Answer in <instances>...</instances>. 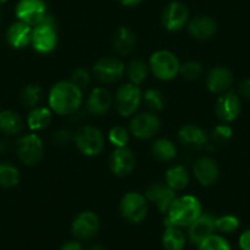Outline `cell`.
Masks as SVG:
<instances>
[{
	"mask_svg": "<svg viewBox=\"0 0 250 250\" xmlns=\"http://www.w3.org/2000/svg\"><path fill=\"white\" fill-rule=\"evenodd\" d=\"M130 131L122 125H115L108 133V140L114 147H125L129 143Z\"/></svg>",
	"mask_w": 250,
	"mask_h": 250,
	"instance_id": "34",
	"label": "cell"
},
{
	"mask_svg": "<svg viewBox=\"0 0 250 250\" xmlns=\"http://www.w3.org/2000/svg\"><path fill=\"white\" fill-rule=\"evenodd\" d=\"M178 139L185 148L190 151L203 150L210 141L206 131L195 124L183 125L178 131Z\"/></svg>",
	"mask_w": 250,
	"mask_h": 250,
	"instance_id": "15",
	"label": "cell"
},
{
	"mask_svg": "<svg viewBox=\"0 0 250 250\" xmlns=\"http://www.w3.org/2000/svg\"><path fill=\"white\" fill-rule=\"evenodd\" d=\"M0 112H1V108H0Z\"/></svg>",
	"mask_w": 250,
	"mask_h": 250,
	"instance_id": "49",
	"label": "cell"
},
{
	"mask_svg": "<svg viewBox=\"0 0 250 250\" xmlns=\"http://www.w3.org/2000/svg\"><path fill=\"white\" fill-rule=\"evenodd\" d=\"M189 20V9L182 1H170L162 13V25L169 32L183 30Z\"/></svg>",
	"mask_w": 250,
	"mask_h": 250,
	"instance_id": "12",
	"label": "cell"
},
{
	"mask_svg": "<svg viewBox=\"0 0 250 250\" xmlns=\"http://www.w3.org/2000/svg\"><path fill=\"white\" fill-rule=\"evenodd\" d=\"M187 243V237L182 228L168 226L162 235V244L166 250H183Z\"/></svg>",
	"mask_w": 250,
	"mask_h": 250,
	"instance_id": "28",
	"label": "cell"
},
{
	"mask_svg": "<svg viewBox=\"0 0 250 250\" xmlns=\"http://www.w3.org/2000/svg\"><path fill=\"white\" fill-rule=\"evenodd\" d=\"M170 1H180V0H170Z\"/></svg>",
	"mask_w": 250,
	"mask_h": 250,
	"instance_id": "48",
	"label": "cell"
},
{
	"mask_svg": "<svg viewBox=\"0 0 250 250\" xmlns=\"http://www.w3.org/2000/svg\"><path fill=\"white\" fill-rule=\"evenodd\" d=\"M203 65L196 60H188V62L180 64L179 74L187 80H198L203 75Z\"/></svg>",
	"mask_w": 250,
	"mask_h": 250,
	"instance_id": "36",
	"label": "cell"
},
{
	"mask_svg": "<svg viewBox=\"0 0 250 250\" xmlns=\"http://www.w3.org/2000/svg\"><path fill=\"white\" fill-rule=\"evenodd\" d=\"M216 115L225 123H232L242 112V98L233 91H227L217 98L215 104Z\"/></svg>",
	"mask_w": 250,
	"mask_h": 250,
	"instance_id": "13",
	"label": "cell"
},
{
	"mask_svg": "<svg viewBox=\"0 0 250 250\" xmlns=\"http://www.w3.org/2000/svg\"><path fill=\"white\" fill-rule=\"evenodd\" d=\"M113 98L110 93L103 87H96L91 91L86 107L93 115H103L112 107Z\"/></svg>",
	"mask_w": 250,
	"mask_h": 250,
	"instance_id": "23",
	"label": "cell"
},
{
	"mask_svg": "<svg viewBox=\"0 0 250 250\" xmlns=\"http://www.w3.org/2000/svg\"><path fill=\"white\" fill-rule=\"evenodd\" d=\"M151 152L161 162H170L177 156V147L168 139H157L151 146Z\"/></svg>",
	"mask_w": 250,
	"mask_h": 250,
	"instance_id": "29",
	"label": "cell"
},
{
	"mask_svg": "<svg viewBox=\"0 0 250 250\" xmlns=\"http://www.w3.org/2000/svg\"><path fill=\"white\" fill-rule=\"evenodd\" d=\"M60 250H83V248L80 243L73 240V242L64 243V244L62 245V248H60Z\"/></svg>",
	"mask_w": 250,
	"mask_h": 250,
	"instance_id": "43",
	"label": "cell"
},
{
	"mask_svg": "<svg viewBox=\"0 0 250 250\" xmlns=\"http://www.w3.org/2000/svg\"><path fill=\"white\" fill-rule=\"evenodd\" d=\"M74 141L79 151L87 157L100 155L104 147L103 134L101 133L100 129L91 125L81 126L74 135Z\"/></svg>",
	"mask_w": 250,
	"mask_h": 250,
	"instance_id": "6",
	"label": "cell"
},
{
	"mask_svg": "<svg viewBox=\"0 0 250 250\" xmlns=\"http://www.w3.org/2000/svg\"><path fill=\"white\" fill-rule=\"evenodd\" d=\"M233 136V129L230 128L227 123L225 124L217 125L212 130V136L211 140L216 144V145H223V144L228 143Z\"/></svg>",
	"mask_w": 250,
	"mask_h": 250,
	"instance_id": "38",
	"label": "cell"
},
{
	"mask_svg": "<svg viewBox=\"0 0 250 250\" xmlns=\"http://www.w3.org/2000/svg\"><path fill=\"white\" fill-rule=\"evenodd\" d=\"M109 168L117 177H126L135 168V156L129 147H115L109 158Z\"/></svg>",
	"mask_w": 250,
	"mask_h": 250,
	"instance_id": "18",
	"label": "cell"
},
{
	"mask_svg": "<svg viewBox=\"0 0 250 250\" xmlns=\"http://www.w3.org/2000/svg\"><path fill=\"white\" fill-rule=\"evenodd\" d=\"M161 129V120L155 113L145 112L135 115L130 120L129 131L131 135L140 140H148L158 134Z\"/></svg>",
	"mask_w": 250,
	"mask_h": 250,
	"instance_id": "9",
	"label": "cell"
},
{
	"mask_svg": "<svg viewBox=\"0 0 250 250\" xmlns=\"http://www.w3.org/2000/svg\"><path fill=\"white\" fill-rule=\"evenodd\" d=\"M74 85L78 86L80 90H85L88 85H90V81H91V75L86 69L83 68H78L76 70L73 71L70 76V80Z\"/></svg>",
	"mask_w": 250,
	"mask_h": 250,
	"instance_id": "39",
	"label": "cell"
},
{
	"mask_svg": "<svg viewBox=\"0 0 250 250\" xmlns=\"http://www.w3.org/2000/svg\"><path fill=\"white\" fill-rule=\"evenodd\" d=\"M20 183V170L8 162L0 163V187L10 189Z\"/></svg>",
	"mask_w": 250,
	"mask_h": 250,
	"instance_id": "31",
	"label": "cell"
},
{
	"mask_svg": "<svg viewBox=\"0 0 250 250\" xmlns=\"http://www.w3.org/2000/svg\"><path fill=\"white\" fill-rule=\"evenodd\" d=\"M238 95L240 98L250 100V79H245L238 86Z\"/></svg>",
	"mask_w": 250,
	"mask_h": 250,
	"instance_id": "41",
	"label": "cell"
},
{
	"mask_svg": "<svg viewBox=\"0 0 250 250\" xmlns=\"http://www.w3.org/2000/svg\"><path fill=\"white\" fill-rule=\"evenodd\" d=\"M120 215L128 222L138 225L141 223L147 216L148 204L145 195L136 191L126 193L122 198L119 204Z\"/></svg>",
	"mask_w": 250,
	"mask_h": 250,
	"instance_id": "5",
	"label": "cell"
},
{
	"mask_svg": "<svg viewBox=\"0 0 250 250\" xmlns=\"http://www.w3.org/2000/svg\"><path fill=\"white\" fill-rule=\"evenodd\" d=\"M53 141L59 146H65L71 141V134L68 130H58L53 134Z\"/></svg>",
	"mask_w": 250,
	"mask_h": 250,
	"instance_id": "40",
	"label": "cell"
},
{
	"mask_svg": "<svg viewBox=\"0 0 250 250\" xmlns=\"http://www.w3.org/2000/svg\"><path fill=\"white\" fill-rule=\"evenodd\" d=\"M32 30L30 25L21 21L11 23L6 31V41L15 49H22L32 42Z\"/></svg>",
	"mask_w": 250,
	"mask_h": 250,
	"instance_id": "22",
	"label": "cell"
},
{
	"mask_svg": "<svg viewBox=\"0 0 250 250\" xmlns=\"http://www.w3.org/2000/svg\"><path fill=\"white\" fill-rule=\"evenodd\" d=\"M52 122V110L47 107H35L27 115V125L32 131L43 130Z\"/></svg>",
	"mask_w": 250,
	"mask_h": 250,
	"instance_id": "27",
	"label": "cell"
},
{
	"mask_svg": "<svg viewBox=\"0 0 250 250\" xmlns=\"http://www.w3.org/2000/svg\"><path fill=\"white\" fill-rule=\"evenodd\" d=\"M239 218L234 215H230V213L216 217V230L225 233V234L235 232L239 228Z\"/></svg>",
	"mask_w": 250,
	"mask_h": 250,
	"instance_id": "35",
	"label": "cell"
},
{
	"mask_svg": "<svg viewBox=\"0 0 250 250\" xmlns=\"http://www.w3.org/2000/svg\"><path fill=\"white\" fill-rule=\"evenodd\" d=\"M16 19L35 27L48 15L44 0H19L15 8Z\"/></svg>",
	"mask_w": 250,
	"mask_h": 250,
	"instance_id": "10",
	"label": "cell"
},
{
	"mask_svg": "<svg viewBox=\"0 0 250 250\" xmlns=\"http://www.w3.org/2000/svg\"><path fill=\"white\" fill-rule=\"evenodd\" d=\"M216 232V216L212 213H201L189 227H188V238L193 244L199 245L204 240Z\"/></svg>",
	"mask_w": 250,
	"mask_h": 250,
	"instance_id": "16",
	"label": "cell"
},
{
	"mask_svg": "<svg viewBox=\"0 0 250 250\" xmlns=\"http://www.w3.org/2000/svg\"><path fill=\"white\" fill-rule=\"evenodd\" d=\"M145 198L147 199V201L155 203L157 210L166 215L172 204L174 203L177 195L175 191L170 189L166 183H153L146 189Z\"/></svg>",
	"mask_w": 250,
	"mask_h": 250,
	"instance_id": "17",
	"label": "cell"
},
{
	"mask_svg": "<svg viewBox=\"0 0 250 250\" xmlns=\"http://www.w3.org/2000/svg\"><path fill=\"white\" fill-rule=\"evenodd\" d=\"M48 104L59 115L75 114L83 104V90L71 81H59L50 88Z\"/></svg>",
	"mask_w": 250,
	"mask_h": 250,
	"instance_id": "1",
	"label": "cell"
},
{
	"mask_svg": "<svg viewBox=\"0 0 250 250\" xmlns=\"http://www.w3.org/2000/svg\"><path fill=\"white\" fill-rule=\"evenodd\" d=\"M6 1H8V0H0V6L3 5V4H5Z\"/></svg>",
	"mask_w": 250,
	"mask_h": 250,
	"instance_id": "47",
	"label": "cell"
},
{
	"mask_svg": "<svg viewBox=\"0 0 250 250\" xmlns=\"http://www.w3.org/2000/svg\"><path fill=\"white\" fill-rule=\"evenodd\" d=\"M233 83V74L226 66H216L206 76V87L211 93L227 92Z\"/></svg>",
	"mask_w": 250,
	"mask_h": 250,
	"instance_id": "21",
	"label": "cell"
},
{
	"mask_svg": "<svg viewBox=\"0 0 250 250\" xmlns=\"http://www.w3.org/2000/svg\"><path fill=\"white\" fill-rule=\"evenodd\" d=\"M88 250H104V248H103L102 245L95 244V245H92V247H91Z\"/></svg>",
	"mask_w": 250,
	"mask_h": 250,
	"instance_id": "45",
	"label": "cell"
},
{
	"mask_svg": "<svg viewBox=\"0 0 250 250\" xmlns=\"http://www.w3.org/2000/svg\"><path fill=\"white\" fill-rule=\"evenodd\" d=\"M238 245H239L240 250H250V228L249 229H245L240 234Z\"/></svg>",
	"mask_w": 250,
	"mask_h": 250,
	"instance_id": "42",
	"label": "cell"
},
{
	"mask_svg": "<svg viewBox=\"0 0 250 250\" xmlns=\"http://www.w3.org/2000/svg\"><path fill=\"white\" fill-rule=\"evenodd\" d=\"M41 98H42V88L37 83H30V85L25 86L21 92V101L26 107H37Z\"/></svg>",
	"mask_w": 250,
	"mask_h": 250,
	"instance_id": "32",
	"label": "cell"
},
{
	"mask_svg": "<svg viewBox=\"0 0 250 250\" xmlns=\"http://www.w3.org/2000/svg\"><path fill=\"white\" fill-rule=\"evenodd\" d=\"M143 101L146 104V107L151 110H162L166 105L165 96L161 91L156 88H148L143 95Z\"/></svg>",
	"mask_w": 250,
	"mask_h": 250,
	"instance_id": "33",
	"label": "cell"
},
{
	"mask_svg": "<svg viewBox=\"0 0 250 250\" xmlns=\"http://www.w3.org/2000/svg\"><path fill=\"white\" fill-rule=\"evenodd\" d=\"M23 128V122L20 114L14 110L0 112V130L6 135H18Z\"/></svg>",
	"mask_w": 250,
	"mask_h": 250,
	"instance_id": "26",
	"label": "cell"
},
{
	"mask_svg": "<svg viewBox=\"0 0 250 250\" xmlns=\"http://www.w3.org/2000/svg\"><path fill=\"white\" fill-rule=\"evenodd\" d=\"M1 20H3V10L0 8V22H1Z\"/></svg>",
	"mask_w": 250,
	"mask_h": 250,
	"instance_id": "46",
	"label": "cell"
},
{
	"mask_svg": "<svg viewBox=\"0 0 250 250\" xmlns=\"http://www.w3.org/2000/svg\"><path fill=\"white\" fill-rule=\"evenodd\" d=\"M188 32L199 41L210 40L217 32V23L211 16L200 15L190 19L187 25Z\"/></svg>",
	"mask_w": 250,
	"mask_h": 250,
	"instance_id": "20",
	"label": "cell"
},
{
	"mask_svg": "<svg viewBox=\"0 0 250 250\" xmlns=\"http://www.w3.org/2000/svg\"><path fill=\"white\" fill-rule=\"evenodd\" d=\"M143 101V93L139 86L134 83H124L115 92L114 105L122 117H131L135 114Z\"/></svg>",
	"mask_w": 250,
	"mask_h": 250,
	"instance_id": "7",
	"label": "cell"
},
{
	"mask_svg": "<svg viewBox=\"0 0 250 250\" xmlns=\"http://www.w3.org/2000/svg\"><path fill=\"white\" fill-rule=\"evenodd\" d=\"M31 44L33 49L41 54H48L55 49L58 44L57 22L49 14L33 27Z\"/></svg>",
	"mask_w": 250,
	"mask_h": 250,
	"instance_id": "3",
	"label": "cell"
},
{
	"mask_svg": "<svg viewBox=\"0 0 250 250\" xmlns=\"http://www.w3.org/2000/svg\"><path fill=\"white\" fill-rule=\"evenodd\" d=\"M198 250H232L227 239L218 234H212L198 245Z\"/></svg>",
	"mask_w": 250,
	"mask_h": 250,
	"instance_id": "37",
	"label": "cell"
},
{
	"mask_svg": "<svg viewBox=\"0 0 250 250\" xmlns=\"http://www.w3.org/2000/svg\"><path fill=\"white\" fill-rule=\"evenodd\" d=\"M203 213L201 203L193 195H183L175 198L168 212L166 213L165 226L184 228L189 227Z\"/></svg>",
	"mask_w": 250,
	"mask_h": 250,
	"instance_id": "2",
	"label": "cell"
},
{
	"mask_svg": "<svg viewBox=\"0 0 250 250\" xmlns=\"http://www.w3.org/2000/svg\"><path fill=\"white\" fill-rule=\"evenodd\" d=\"M124 62L117 57L101 58L93 66L96 79L103 83H117L124 76Z\"/></svg>",
	"mask_w": 250,
	"mask_h": 250,
	"instance_id": "11",
	"label": "cell"
},
{
	"mask_svg": "<svg viewBox=\"0 0 250 250\" xmlns=\"http://www.w3.org/2000/svg\"><path fill=\"white\" fill-rule=\"evenodd\" d=\"M16 152L23 165H37L44 155V145L42 139L35 133L20 136L16 143Z\"/></svg>",
	"mask_w": 250,
	"mask_h": 250,
	"instance_id": "8",
	"label": "cell"
},
{
	"mask_svg": "<svg viewBox=\"0 0 250 250\" xmlns=\"http://www.w3.org/2000/svg\"><path fill=\"white\" fill-rule=\"evenodd\" d=\"M113 45L118 54L129 55L134 52L136 45V36L130 27L120 26L113 37Z\"/></svg>",
	"mask_w": 250,
	"mask_h": 250,
	"instance_id": "24",
	"label": "cell"
},
{
	"mask_svg": "<svg viewBox=\"0 0 250 250\" xmlns=\"http://www.w3.org/2000/svg\"><path fill=\"white\" fill-rule=\"evenodd\" d=\"M100 229V218L92 211L78 213L71 223V233L80 240H88L95 237Z\"/></svg>",
	"mask_w": 250,
	"mask_h": 250,
	"instance_id": "14",
	"label": "cell"
},
{
	"mask_svg": "<svg viewBox=\"0 0 250 250\" xmlns=\"http://www.w3.org/2000/svg\"><path fill=\"white\" fill-rule=\"evenodd\" d=\"M193 172L196 180L203 187H211L220 177V168L215 160L210 157H200L193 166Z\"/></svg>",
	"mask_w": 250,
	"mask_h": 250,
	"instance_id": "19",
	"label": "cell"
},
{
	"mask_svg": "<svg viewBox=\"0 0 250 250\" xmlns=\"http://www.w3.org/2000/svg\"><path fill=\"white\" fill-rule=\"evenodd\" d=\"M166 184L173 189L174 191L183 190L188 187L189 182H190V175L188 172L187 168L182 165L172 166L167 169L165 175Z\"/></svg>",
	"mask_w": 250,
	"mask_h": 250,
	"instance_id": "25",
	"label": "cell"
},
{
	"mask_svg": "<svg viewBox=\"0 0 250 250\" xmlns=\"http://www.w3.org/2000/svg\"><path fill=\"white\" fill-rule=\"evenodd\" d=\"M118 1L120 3V5L125 6V8H134L143 3V0H118Z\"/></svg>",
	"mask_w": 250,
	"mask_h": 250,
	"instance_id": "44",
	"label": "cell"
},
{
	"mask_svg": "<svg viewBox=\"0 0 250 250\" xmlns=\"http://www.w3.org/2000/svg\"><path fill=\"white\" fill-rule=\"evenodd\" d=\"M148 65L145 62L140 59H134L129 62L126 66V75H128L129 83L139 86L146 80L148 74Z\"/></svg>",
	"mask_w": 250,
	"mask_h": 250,
	"instance_id": "30",
	"label": "cell"
},
{
	"mask_svg": "<svg viewBox=\"0 0 250 250\" xmlns=\"http://www.w3.org/2000/svg\"><path fill=\"white\" fill-rule=\"evenodd\" d=\"M151 73L162 81H170L179 74L180 62L177 55L169 50L161 49L153 53L148 60Z\"/></svg>",
	"mask_w": 250,
	"mask_h": 250,
	"instance_id": "4",
	"label": "cell"
}]
</instances>
